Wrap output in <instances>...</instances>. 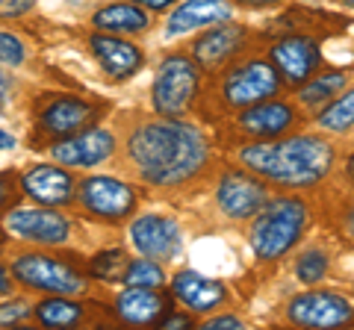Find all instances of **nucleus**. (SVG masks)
Returning a JSON list of instances; mask_svg holds the SVG:
<instances>
[{
    "instance_id": "19",
    "label": "nucleus",
    "mask_w": 354,
    "mask_h": 330,
    "mask_svg": "<svg viewBox=\"0 0 354 330\" xmlns=\"http://www.w3.org/2000/svg\"><path fill=\"white\" fill-rule=\"evenodd\" d=\"M95 121V106L80 97H57L39 113V127L53 139H65Z\"/></svg>"
},
{
    "instance_id": "11",
    "label": "nucleus",
    "mask_w": 354,
    "mask_h": 330,
    "mask_svg": "<svg viewBox=\"0 0 354 330\" xmlns=\"http://www.w3.org/2000/svg\"><path fill=\"white\" fill-rule=\"evenodd\" d=\"M9 236H18L36 245H65L71 236V222L57 210H41V206H18L9 210L3 218Z\"/></svg>"
},
{
    "instance_id": "42",
    "label": "nucleus",
    "mask_w": 354,
    "mask_h": 330,
    "mask_svg": "<svg viewBox=\"0 0 354 330\" xmlns=\"http://www.w3.org/2000/svg\"><path fill=\"white\" fill-rule=\"evenodd\" d=\"M342 3H346V6H351V9H354V0H342Z\"/></svg>"
},
{
    "instance_id": "27",
    "label": "nucleus",
    "mask_w": 354,
    "mask_h": 330,
    "mask_svg": "<svg viewBox=\"0 0 354 330\" xmlns=\"http://www.w3.org/2000/svg\"><path fill=\"white\" fill-rule=\"evenodd\" d=\"M127 286H142V289H162L165 283V271L160 266V260H151V257H142V260H133L127 271H124V280Z\"/></svg>"
},
{
    "instance_id": "15",
    "label": "nucleus",
    "mask_w": 354,
    "mask_h": 330,
    "mask_svg": "<svg viewBox=\"0 0 354 330\" xmlns=\"http://www.w3.org/2000/svg\"><path fill=\"white\" fill-rule=\"evenodd\" d=\"M295 121H298L295 106L286 101H278V97H269V101H260L236 113V127L251 139L283 136L286 130L295 127Z\"/></svg>"
},
{
    "instance_id": "13",
    "label": "nucleus",
    "mask_w": 354,
    "mask_h": 330,
    "mask_svg": "<svg viewBox=\"0 0 354 330\" xmlns=\"http://www.w3.org/2000/svg\"><path fill=\"white\" fill-rule=\"evenodd\" d=\"M269 59L286 83L301 86L322 68V53L310 36H283L269 48Z\"/></svg>"
},
{
    "instance_id": "24",
    "label": "nucleus",
    "mask_w": 354,
    "mask_h": 330,
    "mask_svg": "<svg viewBox=\"0 0 354 330\" xmlns=\"http://www.w3.org/2000/svg\"><path fill=\"white\" fill-rule=\"evenodd\" d=\"M32 318L41 327H74L83 322V307L68 301V295H50L32 307Z\"/></svg>"
},
{
    "instance_id": "30",
    "label": "nucleus",
    "mask_w": 354,
    "mask_h": 330,
    "mask_svg": "<svg viewBox=\"0 0 354 330\" xmlns=\"http://www.w3.org/2000/svg\"><path fill=\"white\" fill-rule=\"evenodd\" d=\"M0 62L12 65V68H18L24 62V45H21V39H15L12 32H0Z\"/></svg>"
},
{
    "instance_id": "4",
    "label": "nucleus",
    "mask_w": 354,
    "mask_h": 330,
    "mask_svg": "<svg viewBox=\"0 0 354 330\" xmlns=\"http://www.w3.org/2000/svg\"><path fill=\"white\" fill-rule=\"evenodd\" d=\"M281 83H283V77L272 65V59L251 57V59H239V62L225 65L218 95H221V104L239 113V109H245V106L278 97Z\"/></svg>"
},
{
    "instance_id": "35",
    "label": "nucleus",
    "mask_w": 354,
    "mask_h": 330,
    "mask_svg": "<svg viewBox=\"0 0 354 330\" xmlns=\"http://www.w3.org/2000/svg\"><path fill=\"white\" fill-rule=\"evenodd\" d=\"M9 97H12V80L0 71V109H3L9 104Z\"/></svg>"
},
{
    "instance_id": "16",
    "label": "nucleus",
    "mask_w": 354,
    "mask_h": 330,
    "mask_svg": "<svg viewBox=\"0 0 354 330\" xmlns=\"http://www.w3.org/2000/svg\"><path fill=\"white\" fill-rule=\"evenodd\" d=\"M171 292H174V298L195 316L216 313L227 298L225 283H218V280L207 278V274H201V271H192V269H183V271L174 274Z\"/></svg>"
},
{
    "instance_id": "39",
    "label": "nucleus",
    "mask_w": 354,
    "mask_h": 330,
    "mask_svg": "<svg viewBox=\"0 0 354 330\" xmlns=\"http://www.w3.org/2000/svg\"><path fill=\"white\" fill-rule=\"evenodd\" d=\"M346 230H348V233L354 236V206H351V210H348V215H346Z\"/></svg>"
},
{
    "instance_id": "6",
    "label": "nucleus",
    "mask_w": 354,
    "mask_h": 330,
    "mask_svg": "<svg viewBox=\"0 0 354 330\" xmlns=\"http://www.w3.org/2000/svg\"><path fill=\"white\" fill-rule=\"evenodd\" d=\"M12 274L21 286L44 292V295H80V292H86L83 274L53 254H36V251L15 254Z\"/></svg>"
},
{
    "instance_id": "14",
    "label": "nucleus",
    "mask_w": 354,
    "mask_h": 330,
    "mask_svg": "<svg viewBox=\"0 0 354 330\" xmlns=\"http://www.w3.org/2000/svg\"><path fill=\"white\" fill-rule=\"evenodd\" d=\"M130 242L142 257L165 262L180 251V227L169 215H142L130 224Z\"/></svg>"
},
{
    "instance_id": "1",
    "label": "nucleus",
    "mask_w": 354,
    "mask_h": 330,
    "mask_svg": "<svg viewBox=\"0 0 354 330\" xmlns=\"http://www.w3.org/2000/svg\"><path fill=\"white\" fill-rule=\"evenodd\" d=\"M124 151L139 180L157 189H174L195 180L209 162V142L201 127L165 115L133 127Z\"/></svg>"
},
{
    "instance_id": "33",
    "label": "nucleus",
    "mask_w": 354,
    "mask_h": 330,
    "mask_svg": "<svg viewBox=\"0 0 354 330\" xmlns=\"http://www.w3.org/2000/svg\"><path fill=\"white\" fill-rule=\"evenodd\" d=\"M160 324H162V327H189L192 318L183 316V313H165V316L160 318Z\"/></svg>"
},
{
    "instance_id": "7",
    "label": "nucleus",
    "mask_w": 354,
    "mask_h": 330,
    "mask_svg": "<svg viewBox=\"0 0 354 330\" xmlns=\"http://www.w3.org/2000/svg\"><path fill=\"white\" fill-rule=\"evenodd\" d=\"M77 201H80V206L88 215L101 218V222H121V218H127L136 210L133 186H127L118 177H106V174L86 177L83 183H77Z\"/></svg>"
},
{
    "instance_id": "26",
    "label": "nucleus",
    "mask_w": 354,
    "mask_h": 330,
    "mask_svg": "<svg viewBox=\"0 0 354 330\" xmlns=\"http://www.w3.org/2000/svg\"><path fill=\"white\" fill-rule=\"evenodd\" d=\"M130 266V257L124 254L121 248H109V251H101V254H95L92 262H88V274L104 283H118L124 280V271Z\"/></svg>"
},
{
    "instance_id": "21",
    "label": "nucleus",
    "mask_w": 354,
    "mask_h": 330,
    "mask_svg": "<svg viewBox=\"0 0 354 330\" xmlns=\"http://www.w3.org/2000/svg\"><path fill=\"white\" fill-rule=\"evenodd\" d=\"M169 313V304L160 289H142V286H127L115 298V316L124 324H153Z\"/></svg>"
},
{
    "instance_id": "10",
    "label": "nucleus",
    "mask_w": 354,
    "mask_h": 330,
    "mask_svg": "<svg viewBox=\"0 0 354 330\" xmlns=\"http://www.w3.org/2000/svg\"><path fill=\"white\" fill-rule=\"evenodd\" d=\"M248 39H251V32L242 24L221 21V24H213L192 41V59L198 62L201 71H218L248 48Z\"/></svg>"
},
{
    "instance_id": "5",
    "label": "nucleus",
    "mask_w": 354,
    "mask_h": 330,
    "mask_svg": "<svg viewBox=\"0 0 354 330\" xmlns=\"http://www.w3.org/2000/svg\"><path fill=\"white\" fill-rule=\"evenodd\" d=\"M198 89H201L198 62L192 57H183V53H171L160 62L157 77L151 83V104L157 115L180 118L198 97Z\"/></svg>"
},
{
    "instance_id": "17",
    "label": "nucleus",
    "mask_w": 354,
    "mask_h": 330,
    "mask_svg": "<svg viewBox=\"0 0 354 330\" xmlns=\"http://www.w3.org/2000/svg\"><path fill=\"white\" fill-rule=\"evenodd\" d=\"M21 189L27 197H32L41 206H65L71 204L77 192L74 177L59 165H36V168L24 171L21 177Z\"/></svg>"
},
{
    "instance_id": "12",
    "label": "nucleus",
    "mask_w": 354,
    "mask_h": 330,
    "mask_svg": "<svg viewBox=\"0 0 354 330\" xmlns=\"http://www.w3.org/2000/svg\"><path fill=\"white\" fill-rule=\"evenodd\" d=\"M115 153V136L104 127H83L59 139L50 148V157L68 168H95Z\"/></svg>"
},
{
    "instance_id": "23",
    "label": "nucleus",
    "mask_w": 354,
    "mask_h": 330,
    "mask_svg": "<svg viewBox=\"0 0 354 330\" xmlns=\"http://www.w3.org/2000/svg\"><path fill=\"white\" fill-rule=\"evenodd\" d=\"M348 77L342 71H316L310 80L301 83V89H298V101L304 106H322V104H330L334 97L346 89Z\"/></svg>"
},
{
    "instance_id": "29",
    "label": "nucleus",
    "mask_w": 354,
    "mask_h": 330,
    "mask_svg": "<svg viewBox=\"0 0 354 330\" xmlns=\"http://www.w3.org/2000/svg\"><path fill=\"white\" fill-rule=\"evenodd\" d=\"M32 316V304L27 298H12L0 304V327H15L21 322H27Z\"/></svg>"
},
{
    "instance_id": "2",
    "label": "nucleus",
    "mask_w": 354,
    "mask_h": 330,
    "mask_svg": "<svg viewBox=\"0 0 354 330\" xmlns=\"http://www.w3.org/2000/svg\"><path fill=\"white\" fill-rule=\"evenodd\" d=\"M236 157L266 183H274L281 189H310L330 174L337 151L328 139L319 136H274L248 142L245 148H239Z\"/></svg>"
},
{
    "instance_id": "20",
    "label": "nucleus",
    "mask_w": 354,
    "mask_h": 330,
    "mask_svg": "<svg viewBox=\"0 0 354 330\" xmlns=\"http://www.w3.org/2000/svg\"><path fill=\"white\" fill-rule=\"evenodd\" d=\"M230 15H234V3L230 0H183L171 12L165 32L169 36H186L192 30L230 21Z\"/></svg>"
},
{
    "instance_id": "36",
    "label": "nucleus",
    "mask_w": 354,
    "mask_h": 330,
    "mask_svg": "<svg viewBox=\"0 0 354 330\" xmlns=\"http://www.w3.org/2000/svg\"><path fill=\"white\" fill-rule=\"evenodd\" d=\"M136 3H139L142 9H151V12H162V9L174 6L177 0H136Z\"/></svg>"
},
{
    "instance_id": "32",
    "label": "nucleus",
    "mask_w": 354,
    "mask_h": 330,
    "mask_svg": "<svg viewBox=\"0 0 354 330\" xmlns=\"http://www.w3.org/2000/svg\"><path fill=\"white\" fill-rule=\"evenodd\" d=\"M204 327L207 330H239V327H245V324H242L239 322V318L236 316H213V318H207V322H204Z\"/></svg>"
},
{
    "instance_id": "9",
    "label": "nucleus",
    "mask_w": 354,
    "mask_h": 330,
    "mask_svg": "<svg viewBox=\"0 0 354 330\" xmlns=\"http://www.w3.org/2000/svg\"><path fill=\"white\" fill-rule=\"evenodd\" d=\"M269 186L254 171H225L216 186V204L230 222H248L269 201Z\"/></svg>"
},
{
    "instance_id": "28",
    "label": "nucleus",
    "mask_w": 354,
    "mask_h": 330,
    "mask_svg": "<svg viewBox=\"0 0 354 330\" xmlns=\"http://www.w3.org/2000/svg\"><path fill=\"white\" fill-rule=\"evenodd\" d=\"M328 266H330V260H328L325 251L310 248V251H304V254L298 257V262H295V274H298V280H301V283L316 286L319 280H325Z\"/></svg>"
},
{
    "instance_id": "40",
    "label": "nucleus",
    "mask_w": 354,
    "mask_h": 330,
    "mask_svg": "<svg viewBox=\"0 0 354 330\" xmlns=\"http://www.w3.org/2000/svg\"><path fill=\"white\" fill-rule=\"evenodd\" d=\"M346 174H348L351 180H354V153H351V157H348V162H346Z\"/></svg>"
},
{
    "instance_id": "34",
    "label": "nucleus",
    "mask_w": 354,
    "mask_h": 330,
    "mask_svg": "<svg viewBox=\"0 0 354 330\" xmlns=\"http://www.w3.org/2000/svg\"><path fill=\"white\" fill-rule=\"evenodd\" d=\"M12 278H15V274L9 271L3 262H0V295H9V292L15 289V280H12Z\"/></svg>"
},
{
    "instance_id": "18",
    "label": "nucleus",
    "mask_w": 354,
    "mask_h": 330,
    "mask_svg": "<svg viewBox=\"0 0 354 330\" xmlns=\"http://www.w3.org/2000/svg\"><path fill=\"white\" fill-rule=\"evenodd\" d=\"M88 48L113 80H127L142 68V50L127 39H118L115 32H95L88 39Z\"/></svg>"
},
{
    "instance_id": "8",
    "label": "nucleus",
    "mask_w": 354,
    "mask_h": 330,
    "mask_svg": "<svg viewBox=\"0 0 354 330\" xmlns=\"http://www.w3.org/2000/svg\"><path fill=\"white\" fill-rule=\"evenodd\" d=\"M286 322L295 327H342L354 322V304L339 292L313 289L286 304Z\"/></svg>"
},
{
    "instance_id": "37",
    "label": "nucleus",
    "mask_w": 354,
    "mask_h": 330,
    "mask_svg": "<svg viewBox=\"0 0 354 330\" xmlns=\"http://www.w3.org/2000/svg\"><path fill=\"white\" fill-rule=\"evenodd\" d=\"M12 148H15V136L0 127V151H12Z\"/></svg>"
},
{
    "instance_id": "31",
    "label": "nucleus",
    "mask_w": 354,
    "mask_h": 330,
    "mask_svg": "<svg viewBox=\"0 0 354 330\" xmlns=\"http://www.w3.org/2000/svg\"><path fill=\"white\" fill-rule=\"evenodd\" d=\"M32 6H36V0H0V18L27 15Z\"/></svg>"
},
{
    "instance_id": "22",
    "label": "nucleus",
    "mask_w": 354,
    "mask_h": 330,
    "mask_svg": "<svg viewBox=\"0 0 354 330\" xmlns=\"http://www.w3.org/2000/svg\"><path fill=\"white\" fill-rule=\"evenodd\" d=\"M92 24L101 32H115V36H133V32L148 30L151 18L136 0L133 3H109L104 9H97L92 15Z\"/></svg>"
},
{
    "instance_id": "41",
    "label": "nucleus",
    "mask_w": 354,
    "mask_h": 330,
    "mask_svg": "<svg viewBox=\"0 0 354 330\" xmlns=\"http://www.w3.org/2000/svg\"><path fill=\"white\" fill-rule=\"evenodd\" d=\"M6 197H9V195H6V186H3V183H0V206H3V204H6Z\"/></svg>"
},
{
    "instance_id": "38",
    "label": "nucleus",
    "mask_w": 354,
    "mask_h": 330,
    "mask_svg": "<svg viewBox=\"0 0 354 330\" xmlns=\"http://www.w3.org/2000/svg\"><path fill=\"white\" fill-rule=\"evenodd\" d=\"M236 3H242V6H272V3H278V0H236Z\"/></svg>"
},
{
    "instance_id": "25",
    "label": "nucleus",
    "mask_w": 354,
    "mask_h": 330,
    "mask_svg": "<svg viewBox=\"0 0 354 330\" xmlns=\"http://www.w3.org/2000/svg\"><path fill=\"white\" fill-rule=\"evenodd\" d=\"M316 124L330 133H342V130L354 127V89L346 95H337L330 104H325V109L316 115Z\"/></svg>"
},
{
    "instance_id": "3",
    "label": "nucleus",
    "mask_w": 354,
    "mask_h": 330,
    "mask_svg": "<svg viewBox=\"0 0 354 330\" xmlns=\"http://www.w3.org/2000/svg\"><path fill=\"white\" fill-rule=\"evenodd\" d=\"M307 218L310 213L301 197H292V195L269 197L248 227L251 251L266 262L286 257L298 245V239L304 236Z\"/></svg>"
}]
</instances>
